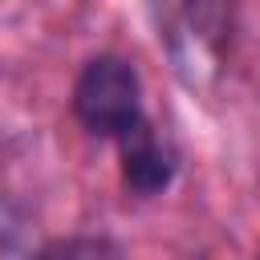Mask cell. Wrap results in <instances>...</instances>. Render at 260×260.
Here are the masks:
<instances>
[{"instance_id": "cell-2", "label": "cell", "mask_w": 260, "mask_h": 260, "mask_svg": "<svg viewBox=\"0 0 260 260\" xmlns=\"http://www.w3.org/2000/svg\"><path fill=\"white\" fill-rule=\"evenodd\" d=\"M236 0H183L171 24V61L187 85L223 69V49L232 37Z\"/></svg>"}, {"instance_id": "cell-1", "label": "cell", "mask_w": 260, "mask_h": 260, "mask_svg": "<svg viewBox=\"0 0 260 260\" xmlns=\"http://www.w3.org/2000/svg\"><path fill=\"white\" fill-rule=\"evenodd\" d=\"M73 118L89 138L118 142L130 134L138 122H146V102H142V77L130 57L122 53H98L81 65L73 81Z\"/></svg>"}, {"instance_id": "cell-3", "label": "cell", "mask_w": 260, "mask_h": 260, "mask_svg": "<svg viewBox=\"0 0 260 260\" xmlns=\"http://www.w3.org/2000/svg\"><path fill=\"white\" fill-rule=\"evenodd\" d=\"M114 146H118V175H122L126 195L154 199V195H162L175 183L179 150H175V142L167 134H158V126L150 118L138 122L130 134H122Z\"/></svg>"}, {"instance_id": "cell-4", "label": "cell", "mask_w": 260, "mask_h": 260, "mask_svg": "<svg viewBox=\"0 0 260 260\" xmlns=\"http://www.w3.org/2000/svg\"><path fill=\"white\" fill-rule=\"evenodd\" d=\"M45 256H73V252H118V244H106V240H57L49 248H41Z\"/></svg>"}]
</instances>
